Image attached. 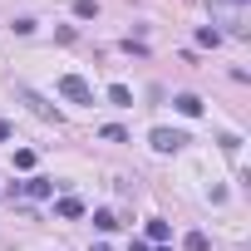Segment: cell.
I'll use <instances>...</instances> for the list:
<instances>
[{
    "label": "cell",
    "mask_w": 251,
    "mask_h": 251,
    "mask_svg": "<svg viewBox=\"0 0 251 251\" xmlns=\"http://www.w3.org/2000/svg\"><path fill=\"white\" fill-rule=\"evenodd\" d=\"M168 236H173V226H168V222H158V217H153V222H148V241H158V246H163V241H168Z\"/></svg>",
    "instance_id": "cell-7"
},
{
    "label": "cell",
    "mask_w": 251,
    "mask_h": 251,
    "mask_svg": "<svg viewBox=\"0 0 251 251\" xmlns=\"http://www.w3.org/2000/svg\"><path fill=\"white\" fill-rule=\"evenodd\" d=\"M59 94H64L69 103H94V89H89V79H79V74H64V79H59Z\"/></svg>",
    "instance_id": "cell-1"
},
{
    "label": "cell",
    "mask_w": 251,
    "mask_h": 251,
    "mask_svg": "<svg viewBox=\"0 0 251 251\" xmlns=\"http://www.w3.org/2000/svg\"><path fill=\"white\" fill-rule=\"evenodd\" d=\"M182 143H192V138L177 133V128H153V148H158V153H177Z\"/></svg>",
    "instance_id": "cell-2"
},
{
    "label": "cell",
    "mask_w": 251,
    "mask_h": 251,
    "mask_svg": "<svg viewBox=\"0 0 251 251\" xmlns=\"http://www.w3.org/2000/svg\"><path fill=\"white\" fill-rule=\"evenodd\" d=\"M15 192H25V197H54V177H30V182H20Z\"/></svg>",
    "instance_id": "cell-3"
},
{
    "label": "cell",
    "mask_w": 251,
    "mask_h": 251,
    "mask_svg": "<svg viewBox=\"0 0 251 251\" xmlns=\"http://www.w3.org/2000/svg\"><path fill=\"white\" fill-rule=\"evenodd\" d=\"M94 251H108V246H94Z\"/></svg>",
    "instance_id": "cell-14"
},
{
    "label": "cell",
    "mask_w": 251,
    "mask_h": 251,
    "mask_svg": "<svg viewBox=\"0 0 251 251\" xmlns=\"http://www.w3.org/2000/svg\"><path fill=\"white\" fill-rule=\"evenodd\" d=\"M163 251H168V246H163Z\"/></svg>",
    "instance_id": "cell-15"
},
{
    "label": "cell",
    "mask_w": 251,
    "mask_h": 251,
    "mask_svg": "<svg viewBox=\"0 0 251 251\" xmlns=\"http://www.w3.org/2000/svg\"><path fill=\"white\" fill-rule=\"evenodd\" d=\"M108 103L113 108H133V89L128 84H108Z\"/></svg>",
    "instance_id": "cell-4"
},
{
    "label": "cell",
    "mask_w": 251,
    "mask_h": 251,
    "mask_svg": "<svg viewBox=\"0 0 251 251\" xmlns=\"http://www.w3.org/2000/svg\"><path fill=\"white\" fill-rule=\"evenodd\" d=\"M10 133H15V128H10V123H5V118H0V143H10Z\"/></svg>",
    "instance_id": "cell-12"
},
{
    "label": "cell",
    "mask_w": 251,
    "mask_h": 251,
    "mask_svg": "<svg viewBox=\"0 0 251 251\" xmlns=\"http://www.w3.org/2000/svg\"><path fill=\"white\" fill-rule=\"evenodd\" d=\"M99 138H103V143H123V138H128V133H123L118 123H108V128H99Z\"/></svg>",
    "instance_id": "cell-9"
},
{
    "label": "cell",
    "mask_w": 251,
    "mask_h": 251,
    "mask_svg": "<svg viewBox=\"0 0 251 251\" xmlns=\"http://www.w3.org/2000/svg\"><path fill=\"white\" fill-rule=\"evenodd\" d=\"M173 103H177V113H187V118H197V113H202V99H197V94H177Z\"/></svg>",
    "instance_id": "cell-6"
},
{
    "label": "cell",
    "mask_w": 251,
    "mask_h": 251,
    "mask_svg": "<svg viewBox=\"0 0 251 251\" xmlns=\"http://www.w3.org/2000/svg\"><path fill=\"white\" fill-rule=\"evenodd\" d=\"M54 212H59L64 222H74V217H84V202H79V197H59V202H54Z\"/></svg>",
    "instance_id": "cell-5"
},
{
    "label": "cell",
    "mask_w": 251,
    "mask_h": 251,
    "mask_svg": "<svg viewBox=\"0 0 251 251\" xmlns=\"http://www.w3.org/2000/svg\"><path fill=\"white\" fill-rule=\"evenodd\" d=\"M74 15H79V20H94V15H99V5H94V0H79Z\"/></svg>",
    "instance_id": "cell-10"
},
{
    "label": "cell",
    "mask_w": 251,
    "mask_h": 251,
    "mask_svg": "<svg viewBox=\"0 0 251 251\" xmlns=\"http://www.w3.org/2000/svg\"><path fill=\"white\" fill-rule=\"evenodd\" d=\"M207 246H212V241H207L202 231H187V251H207Z\"/></svg>",
    "instance_id": "cell-11"
},
{
    "label": "cell",
    "mask_w": 251,
    "mask_h": 251,
    "mask_svg": "<svg viewBox=\"0 0 251 251\" xmlns=\"http://www.w3.org/2000/svg\"><path fill=\"white\" fill-rule=\"evenodd\" d=\"M94 226H99V231H113V226H118V217H113L108 207H99V212H94Z\"/></svg>",
    "instance_id": "cell-8"
},
{
    "label": "cell",
    "mask_w": 251,
    "mask_h": 251,
    "mask_svg": "<svg viewBox=\"0 0 251 251\" xmlns=\"http://www.w3.org/2000/svg\"><path fill=\"white\" fill-rule=\"evenodd\" d=\"M133 251H148V241H133Z\"/></svg>",
    "instance_id": "cell-13"
}]
</instances>
